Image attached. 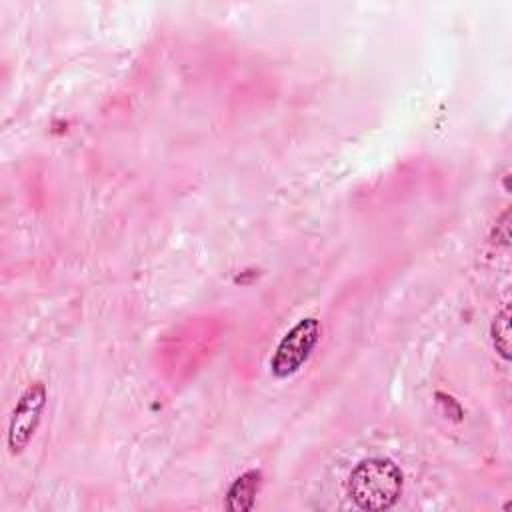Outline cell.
<instances>
[{"label":"cell","mask_w":512,"mask_h":512,"mask_svg":"<svg viewBox=\"0 0 512 512\" xmlns=\"http://www.w3.org/2000/svg\"><path fill=\"white\" fill-rule=\"evenodd\" d=\"M48 392L42 382L30 384L18 398V402L12 408L10 420H8V432H6V444L10 454H22L30 440L34 438L44 408H46Z\"/></svg>","instance_id":"cell-3"},{"label":"cell","mask_w":512,"mask_h":512,"mask_svg":"<svg viewBox=\"0 0 512 512\" xmlns=\"http://www.w3.org/2000/svg\"><path fill=\"white\" fill-rule=\"evenodd\" d=\"M402 486V470L390 458H368L358 462L346 484L352 502L370 512L392 508L402 494Z\"/></svg>","instance_id":"cell-1"},{"label":"cell","mask_w":512,"mask_h":512,"mask_svg":"<svg viewBox=\"0 0 512 512\" xmlns=\"http://www.w3.org/2000/svg\"><path fill=\"white\" fill-rule=\"evenodd\" d=\"M492 346L502 360H510V304H504L490 326Z\"/></svg>","instance_id":"cell-5"},{"label":"cell","mask_w":512,"mask_h":512,"mask_svg":"<svg viewBox=\"0 0 512 512\" xmlns=\"http://www.w3.org/2000/svg\"><path fill=\"white\" fill-rule=\"evenodd\" d=\"M262 486L260 470H246L240 474L226 492V508L230 512H248L256 504V496Z\"/></svg>","instance_id":"cell-4"},{"label":"cell","mask_w":512,"mask_h":512,"mask_svg":"<svg viewBox=\"0 0 512 512\" xmlns=\"http://www.w3.org/2000/svg\"><path fill=\"white\" fill-rule=\"evenodd\" d=\"M322 334V326L318 318L308 316L298 320L278 342L272 358H270V372L274 378L284 380L296 374L306 360L310 358L312 350L316 348Z\"/></svg>","instance_id":"cell-2"}]
</instances>
